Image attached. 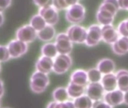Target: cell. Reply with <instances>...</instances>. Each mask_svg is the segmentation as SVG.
Wrapping results in <instances>:
<instances>
[{"instance_id": "obj_1", "label": "cell", "mask_w": 128, "mask_h": 108, "mask_svg": "<svg viewBox=\"0 0 128 108\" xmlns=\"http://www.w3.org/2000/svg\"><path fill=\"white\" fill-rule=\"evenodd\" d=\"M50 83V79L46 74L34 71L31 76L30 89L34 93H41L46 90Z\"/></svg>"}, {"instance_id": "obj_2", "label": "cell", "mask_w": 128, "mask_h": 108, "mask_svg": "<svg viewBox=\"0 0 128 108\" xmlns=\"http://www.w3.org/2000/svg\"><path fill=\"white\" fill-rule=\"evenodd\" d=\"M86 8L80 3L69 7L65 12L66 20L71 24L81 23L86 17Z\"/></svg>"}, {"instance_id": "obj_3", "label": "cell", "mask_w": 128, "mask_h": 108, "mask_svg": "<svg viewBox=\"0 0 128 108\" xmlns=\"http://www.w3.org/2000/svg\"><path fill=\"white\" fill-rule=\"evenodd\" d=\"M66 34L72 43L83 44L86 42L87 36V29L80 25L73 24L67 29Z\"/></svg>"}, {"instance_id": "obj_4", "label": "cell", "mask_w": 128, "mask_h": 108, "mask_svg": "<svg viewBox=\"0 0 128 108\" xmlns=\"http://www.w3.org/2000/svg\"><path fill=\"white\" fill-rule=\"evenodd\" d=\"M72 59L69 54H58L53 60L52 71L57 74L66 73L72 65Z\"/></svg>"}, {"instance_id": "obj_5", "label": "cell", "mask_w": 128, "mask_h": 108, "mask_svg": "<svg viewBox=\"0 0 128 108\" xmlns=\"http://www.w3.org/2000/svg\"><path fill=\"white\" fill-rule=\"evenodd\" d=\"M16 38L26 44H30L38 38L37 31L34 30L29 24L24 25L16 30Z\"/></svg>"}, {"instance_id": "obj_6", "label": "cell", "mask_w": 128, "mask_h": 108, "mask_svg": "<svg viewBox=\"0 0 128 108\" xmlns=\"http://www.w3.org/2000/svg\"><path fill=\"white\" fill-rule=\"evenodd\" d=\"M10 58L16 59L25 55L28 51V44L18 39L10 41L7 45Z\"/></svg>"}, {"instance_id": "obj_7", "label": "cell", "mask_w": 128, "mask_h": 108, "mask_svg": "<svg viewBox=\"0 0 128 108\" xmlns=\"http://www.w3.org/2000/svg\"><path fill=\"white\" fill-rule=\"evenodd\" d=\"M102 40L101 27L98 24H92L87 29V36L85 44L88 47L98 45Z\"/></svg>"}, {"instance_id": "obj_8", "label": "cell", "mask_w": 128, "mask_h": 108, "mask_svg": "<svg viewBox=\"0 0 128 108\" xmlns=\"http://www.w3.org/2000/svg\"><path fill=\"white\" fill-rule=\"evenodd\" d=\"M58 54H70L73 50V43L66 33H59L56 36V42Z\"/></svg>"}, {"instance_id": "obj_9", "label": "cell", "mask_w": 128, "mask_h": 108, "mask_svg": "<svg viewBox=\"0 0 128 108\" xmlns=\"http://www.w3.org/2000/svg\"><path fill=\"white\" fill-rule=\"evenodd\" d=\"M38 14L44 19L48 25L54 26L57 24L59 20L58 11L52 5L40 8L38 10Z\"/></svg>"}, {"instance_id": "obj_10", "label": "cell", "mask_w": 128, "mask_h": 108, "mask_svg": "<svg viewBox=\"0 0 128 108\" xmlns=\"http://www.w3.org/2000/svg\"><path fill=\"white\" fill-rule=\"evenodd\" d=\"M86 93L93 101H97L104 99L105 90L101 83H89L86 88Z\"/></svg>"}, {"instance_id": "obj_11", "label": "cell", "mask_w": 128, "mask_h": 108, "mask_svg": "<svg viewBox=\"0 0 128 108\" xmlns=\"http://www.w3.org/2000/svg\"><path fill=\"white\" fill-rule=\"evenodd\" d=\"M104 101L112 107H116L124 103V92L116 89L104 94Z\"/></svg>"}, {"instance_id": "obj_12", "label": "cell", "mask_w": 128, "mask_h": 108, "mask_svg": "<svg viewBox=\"0 0 128 108\" xmlns=\"http://www.w3.org/2000/svg\"><path fill=\"white\" fill-rule=\"evenodd\" d=\"M101 30H102V40L106 44H112L119 38V34L117 29L112 26V24L102 26Z\"/></svg>"}, {"instance_id": "obj_13", "label": "cell", "mask_w": 128, "mask_h": 108, "mask_svg": "<svg viewBox=\"0 0 128 108\" xmlns=\"http://www.w3.org/2000/svg\"><path fill=\"white\" fill-rule=\"evenodd\" d=\"M36 71L48 74L53 69V59L52 58L42 56L35 63Z\"/></svg>"}, {"instance_id": "obj_14", "label": "cell", "mask_w": 128, "mask_h": 108, "mask_svg": "<svg viewBox=\"0 0 128 108\" xmlns=\"http://www.w3.org/2000/svg\"><path fill=\"white\" fill-rule=\"evenodd\" d=\"M70 83L86 87L88 84V75H87V71L82 70V69H78L74 71L70 76Z\"/></svg>"}, {"instance_id": "obj_15", "label": "cell", "mask_w": 128, "mask_h": 108, "mask_svg": "<svg viewBox=\"0 0 128 108\" xmlns=\"http://www.w3.org/2000/svg\"><path fill=\"white\" fill-rule=\"evenodd\" d=\"M100 83L105 92H111L118 89L116 75L113 73L104 74Z\"/></svg>"}, {"instance_id": "obj_16", "label": "cell", "mask_w": 128, "mask_h": 108, "mask_svg": "<svg viewBox=\"0 0 128 108\" xmlns=\"http://www.w3.org/2000/svg\"><path fill=\"white\" fill-rule=\"evenodd\" d=\"M112 51L117 55H124L128 53V38L121 36L112 44Z\"/></svg>"}, {"instance_id": "obj_17", "label": "cell", "mask_w": 128, "mask_h": 108, "mask_svg": "<svg viewBox=\"0 0 128 108\" xmlns=\"http://www.w3.org/2000/svg\"><path fill=\"white\" fill-rule=\"evenodd\" d=\"M38 38L44 42L51 41L56 37V29L52 25H46L43 29L37 32Z\"/></svg>"}, {"instance_id": "obj_18", "label": "cell", "mask_w": 128, "mask_h": 108, "mask_svg": "<svg viewBox=\"0 0 128 108\" xmlns=\"http://www.w3.org/2000/svg\"><path fill=\"white\" fill-rule=\"evenodd\" d=\"M114 18H115V16L112 14H111L105 10H103V9L98 8L97 14H96L97 21L101 26L112 24V23L114 21Z\"/></svg>"}, {"instance_id": "obj_19", "label": "cell", "mask_w": 128, "mask_h": 108, "mask_svg": "<svg viewBox=\"0 0 128 108\" xmlns=\"http://www.w3.org/2000/svg\"><path fill=\"white\" fill-rule=\"evenodd\" d=\"M97 68L102 73V74H107L113 73L116 69V64L110 59H103L98 62Z\"/></svg>"}, {"instance_id": "obj_20", "label": "cell", "mask_w": 128, "mask_h": 108, "mask_svg": "<svg viewBox=\"0 0 128 108\" xmlns=\"http://www.w3.org/2000/svg\"><path fill=\"white\" fill-rule=\"evenodd\" d=\"M116 75L118 89L124 92L128 91V71L124 69L119 70L117 71Z\"/></svg>"}, {"instance_id": "obj_21", "label": "cell", "mask_w": 128, "mask_h": 108, "mask_svg": "<svg viewBox=\"0 0 128 108\" xmlns=\"http://www.w3.org/2000/svg\"><path fill=\"white\" fill-rule=\"evenodd\" d=\"M99 8L105 10L112 14L114 16L117 14L118 10L120 9L118 0H104L99 6Z\"/></svg>"}, {"instance_id": "obj_22", "label": "cell", "mask_w": 128, "mask_h": 108, "mask_svg": "<svg viewBox=\"0 0 128 108\" xmlns=\"http://www.w3.org/2000/svg\"><path fill=\"white\" fill-rule=\"evenodd\" d=\"M67 90H68L69 97L75 99L84 95V93L86 92V87H83V86H79V85H76L70 82V83L68 84L67 87Z\"/></svg>"}, {"instance_id": "obj_23", "label": "cell", "mask_w": 128, "mask_h": 108, "mask_svg": "<svg viewBox=\"0 0 128 108\" xmlns=\"http://www.w3.org/2000/svg\"><path fill=\"white\" fill-rule=\"evenodd\" d=\"M40 51H41L42 56H45L52 59L56 58L58 53L55 43H52V42H47L44 44L42 46Z\"/></svg>"}, {"instance_id": "obj_24", "label": "cell", "mask_w": 128, "mask_h": 108, "mask_svg": "<svg viewBox=\"0 0 128 108\" xmlns=\"http://www.w3.org/2000/svg\"><path fill=\"white\" fill-rule=\"evenodd\" d=\"M94 101L87 95H82L74 99V104L76 108H92Z\"/></svg>"}, {"instance_id": "obj_25", "label": "cell", "mask_w": 128, "mask_h": 108, "mask_svg": "<svg viewBox=\"0 0 128 108\" xmlns=\"http://www.w3.org/2000/svg\"><path fill=\"white\" fill-rule=\"evenodd\" d=\"M29 25L37 32L40 31L43 29L47 24L44 19L40 14H34L33 15L29 21Z\"/></svg>"}, {"instance_id": "obj_26", "label": "cell", "mask_w": 128, "mask_h": 108, "mask_svg": "<svg viewBox=\"0 0 128 108\" xmlns=\"http://www.w3.org/2000/svg\"><path fill=\"white\" fill-rule=\"evenodd\" d=\"M52 98L56 102H64L68 101L69 95L68 93L67 88L58 87L56 89L52 92Z\"/></svg>"}, {"instance_id": "obj_27", "label": "cell", "mask_w": 128, "mask_h": 108, "mask_svg": "<svg viewBox=\"0 0 128 108\" xmlns=\"http://www.w3.org/2000/svg\"><path fill=\"white\" fill-rule=\"evenodd\" d=\"M89 83H100L103 74L98 68H91L87 71Z\"/></svg>"}, {"instance_id": "obj_28", "label": "cell", "mask_w": 128, "mask_h": 108, "mask_svg": "<svg viewBox=\"0 0 128 108\" xmlns=\"http://www.w3.org/2000/svg\"><path fill=\"white\" fill-rule=\"evenodd\" d=\"M117 31L119 35L128 38V18L119 23L117 27Z\"/></svg>"}, {"instance_id": "obj_29", "label": "cell", "mask_w": 128, "mask_h": 108, "mask_svg": "<svg viewBox=\"0 0 128 108\" xmlns=\"http://www.w3.org/2000/svg\"><path fill=\"white\" fill-rule=\"evenodd\" d=\"M10 56L7 46L0 45V62H7L10 59Z\"/></svg>"}, {"instance_id": "obj_30", "label": "cell", "mask_w": 128, "mask_h": 108, "mask_svg": "<svg viewBox=\"0 0 128 108\" xmlns=\"http://www.w3.org/2000/svg\"><path fill=\"white\" fill-rule=\"evenodd\" d=\"M52 6L58 11H62L68 8L64 0H52Z\"/></svg>"}, {"instance_id": "obj_31", "label": "cell", "mask_w": 128, "mask_h": 108, "mask_svg": "<svg viewBox=\"0 0 128 108\" xmlns=\"http://www.w3.org/2000/svg\"><path fill=\"white\" fill-rule=\"evenodd\" d=\"M55 108H76L74 101H67L64 102H56Z\"/></svg>"}, {"instance_id": "obj_32", "label": "cell", "mask_w": 128, "mask_h": 108, "mask_svg": "<svg viewBox=\"0 0 128 108\" xmlns=\"http://www.w3.org/2000/svg\"><path fill=\"white\" fill-rule=\"evenodd\" d=\"M33 2L39 8L52 5V0H33Z\"/></svg>"}, {"instance_id": "obj_33", "label": "cell", "mask_w": 128, "mask_h": 108, "mask_svg": "<svg viewBox=\"0 0 128 108\" xmlns=\"http://www.w3.org/2000/svg\"><path fill=\"white\" fill-rule=\"evenodd\" d=\"M92 108H112V107L110 106V104H108L104 101L100 100V101H94Z\"/></svg>"}, {"instance_id": "obj_34", "label": "cell", "mask_w": 128, "mask_h": 108, "mask_svg": "<svg viewBox=\"0 0 128 108\" xmlns=\"http://www.w3.org/2000/svg\"><path fill=\"white\" fill-rule=\"evenodd\" d=\"M12 3V0H0V12L8 9Z\"/></svg>"}, {"instance_id": "obj_35", "label": "cell", "mask_w": 128, "mask_h": 108, "mask_svg": "<svg viewBox=\"0 0 128 108\" xmlns=\"http://www.w3.org/2000/svg\"><path fill=\"white\" fill-rule=\"evenodd\" d=\"M119 8L128 11V0H118Z\"/></svg>"}, {"instance_id": "obj_36", "label": "cell", "mask_w": 128, "mask_h": 108, "mask_svg": "<svg viewBox=\"0 0 128 108\" xmlns=\"http://www.w3.org/2000/svg\"><path fill=\"white\" fill-rule=\"evenodd\" d=\"M64 2H65L68 8L74 5H75V4H76V3H78V0H64Z\"/></svg>"}, {"instance_id": "obj_37", "label": "cell", "mask_w": 128, "mask_h": 108, "mask_svg": "<svg viewBox=\"0 0 128 108\" xmlns=\"http://www.w3.org/2000/svg\"><path fill=\"white\" fill-rule=\"evenodd\" d=\"M4 84L2 80L0 79V98H2L4 95Z\"/></svg>"}, {"instance_id": "obj_38", "label": "cell", "mask_w": 128, "mask_h": 108, "mask_svg": "<svg viewBox=\"0 0 128 108\" xmlns=\"http://www.w3.org/2000/svg\"><path fill=\"white\" fill-rule=\"evenodd\" d=\"M124 103L128 105V91L124 92Z\"/></svg>"}, {"instance_id": "obj_39", "label": "cell", "mask_w": 128, "mask_h": 108, "mask_svg": "<svg viewBox=\"0 0 128 108\" xmlns=\"http://www.w3.org/2000/svg\"><path fill=\"white\" fill-rule=\"evenodd\" d=\"M4 17L2 12H0V27L4 24Z\"/></svg>"}, {"instance_id": "obj_40", "label": "cell", "mask_w": 128, "mask_h": 108, "mask_svg": "<svg viewBox=\"0 0 128 108\" xmlns=\"http://www.w3.org/2000/svg\"><path fill=\"white\" fill-rule=\"evenodd\" d=\"M56 104V101H52V102H50V103L47 105L46 108H55Z\"/></svg>"}, {"instance_id": "obj_41", "label": "cell", "mask_w": 128, "mask_h": 108, "mask_svg": "<svg viewBox=\"0 0 128 108\" xmlns=\"http://www.w3.org/2000/svg\"><path fill=\"white\" fill-rule=\"evenodd\" d=\"M0 70H1V66H0Z\"/></svg>"}, {"instance_id": "obj_42", "label": "cell", "mask_w": 128, "mask_h": 108, "mask_svg": "<svg viewBox=\"0 0 128 108\" xmlns=\"http://www.w3.org/2000/svg\"><path fill=\"white\" fill-rule=\"evenodd\" d=\"M6 108H9V107H6Z\"/></svg>"}]
</instances>
